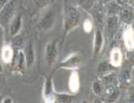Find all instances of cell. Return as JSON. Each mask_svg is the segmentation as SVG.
Returning a JSON list of instances; mask_svg holds the SVG:
<instances>
[{
  "mask_svg": "<svg viewBox=\"0 0 134 103\" xmlns=\"http://www.w3.org/2000/svg\"><path fill=\"white\" fill-rule=\"evenodd\" d=\"M118 27V19L116 16H108L106 19V32L111 37L116 33Z\"/></svg>",
  "mask_w": 134,
  "mask_h": 103,
  "instance_id": "7c38bea8",
  "label": "cell"
},
{
  "mask_svg": "<svg viewBox=\"0 0 134 103\" xmlns=\"http://www.w3.org/2000/svg\"><path fill=\"white\" fill-rule=\"evenodd\" d=\"M84 29L86 32H90L92 30V22L91 20H86L84 22Z\"/></svg>",
  "mask_w": 134,
  "mask_h": 103,
  "instance_id": "603a6c76",
  "label": "cell"
},
{
  "mask_svg": "<svg viewBox=\"0 0 134 103\" xmlns=\"http://www.w3.org/2000/svg\"><path fill=\"white\" fill-rule=\"evenodd\" d=\"M103 47V35L100 29H97L94 36V49H93V57L96 58L99 54Z\"/></svg>",
  "mask_w": 134,
  "mask_h": 103,
  "instance_id": "52a82bcc",
  "label": "cell"
},
{
  "mask_svg": "<svg viewBox=\"0 0 134 103\" xmlns=\"http://www.w3.org/2000/svg\"><path fill=\"white\" fill-rule=\"evenodd\" d=\"M68 87H69V90L72 92V93H76L79 90H80V76L77 74L76 71H73L69 77V83H68Z\"/></svg>",
  "mask_w": 134,
  "mask_h": 103,
  "instance_id": "8fae6325",
  "label": "cell"
},
{
  "mask_svg": "<svg viewBox=\"0 0 134 103\" xmlns=\"http://www.w3.org/2000/svg\"><path fill=\"white\" fill-rule=\"evenodd\" d=\"M1 101H2V100H1V97H0V102H1Z\"/></svg>",
  "mask_w": 134,
  "mask_h": 103,
  "instance_id": "f546056e",
  "label": "cell"
},
{
  "mask_svg": "<svg viewBox=\"0 0 134 103\" xmlns=\"http://www.w3.org/2000/svg\"><path fill=\"white\" fill-rule=\"evenodd\" d=\"M116 1H117L118 4H124L127 2V0H116Z\"/></svg>",
  "mask_w": 134,
  "mask_h": 103,
  "instance_id": "83f0119b",
  "label": "cell"
},
{
  "mask_svg": "<svg viewBox=\"0 0 134 103\" xmlns=\"http://www.w3.org/2000/svg\"><path fill=\"white\" fill-rule=\"evenodd\" d=\"M33 2H34V5L37 8H43L44 6L48 5L49 0H33Z\"/></svg>",
  "mask_w": 134,
  "mask_h": 103,
  "instance_id": "44dd1931",
  "label": "cell"
},
{
  "mask_svg": "<svg viewBox=\"0 0 134 103\" xmlns=\"http://www.w3.org/2000/svg\"><path fill=\"white\" fill-rule=\"evenodd\" d=\"M44 57H46V61H47L48 66H52L56 63L57 57H58V49H57V41L56 40L47 44Z\"/></svg>",
  "mask_w": 134,
  "mask_h": 103,
  "instance_id": "3957f363",
  "label": "cell"
},
{
  "mask_svg": "<svg viewBox=\"0 0 134 103\" xmlns=\"http://www.w3.org/2000/svg\"><path fill=\"white\" fill-rule=\"evenodd\" d=\"M80 22H81L80 12L73 6H68L65 10V18H64V33L68 34L71 30H73L79 26Z\"/></svg>",
  "mask_w": 134,
  "mask_h": 103,
  "instance_id": "6da1fadb",
  "label": "cell"
},
{
  "mask_svg": "<svg viewBox=\"0 0 134 103\" xmlns=\"http://www.w3.org/2000/svg\"><path fill=\"white\" fill-rule=\"evenodd\" d=\"M1 102H3V103H12L13 102V100H12V98H5V100H2Z\"/></svg>",
  "mask_w": 134,
  "mask_h": 103,
  "instance_id": "4316f807",
  "label": "cell"
},
{
  "mask_svg": "<svg viewBox=\"0 0 134 103\" xmlns=\"http://www.w3.org/2000/svg\"><path fill=\"white\" fill-rule=\"evenodd\" d=\"M109 1H111V0H109Z\"/></svg>",
  "mask_w": 134,
  "mask_h": 103,
  "instance_id": "4dcf8cb0",
  "label": "cell"
},
{
  "mask_svg": "<svg viewBox=\"0 0 134 103\" xmlns=\"http://www.w3.org/2000/svg\"><path fill=\"white\" fill-rule=\"evenodd\" d=\"M110 63H108V62H106V61H103V62H101L99 63V65H98V68H97V71H98V74H100V75H104V74H106L107 73V71L109 70L110 68Z\"/></svg>",
  "mask_w": 134,
  "mask_h": 103,
  "instance_id": "e0dca14e",
  "label": "cell"
},
{
  "mask_svg": "<svg viewBox=\"0 0 134 103\" xmlns=\"http://www.w3.org/2000/svg\"><path fill=\"white\" fill-rule=\"evenodd\" d=\"M2 42H3V28L0 25V48L2 45Z\"/></svg>",
  "mask_w": 134,
  "mask_h": 103,
  "instance_id": "d4e9b609",
  "label": "cell"
},
{
  "mask_svg": "<svg viewBox=\"0 0 134 103\" xmlns=\"http://www.w3.org/2000/svg\"><path fill=\"white\" fill-rule=\"evenodd\" d=\"M22 28V16H17L15 17V19L12 21L10 23V28H9V33H10V36H16V35L19 34L20 30Z\"/></svg>",
  "mask_w": 134,
  "mask_h": 103,
  "instance_id": "4fadbf2b",
  "label": "cell"
},
{
  "mask_svg": "<svg viewBox=\"0 0 134 103\" xmlns=\"http://www.w3.org/2000/svg\"><path fill=\"white\" fill-rule=\"evenodd\" d=\"M14 49L9 44H6L1 49V59L5 64H9L14 60Z\"/></svg>",
  "mask_w": 134,
  "mask_h": 103,
  "instance_id": "9c48e42d",
  "label": "cell"
},
{
  "mask_svg": "<svg viewBox=\"0 0 134 103\" xmlns=\"http://www.w3.org/2000/svg\"><path fill=\"white\" fill-rule=\"evenodd\" d=\"M82 63V58L79 55H72L68 57L66 60H64L59 67L60 68H68V69H76L80 67Z\"/></svg>",
  "mask_w": 134,
  "mask_h": 103,
  "instance_id": "277c9868",
  "label": "cell"
},
{
  "mask_svg": "<svg viewBox=\"0 0 134 103\" xmlns=\"http://www.w3.org/2000/svg\"><path fill=\"white\" fill-rule=\"evenodd\" d=\"M54 23H55V16H54V13L53 12H48L43 18L41 19L40 23H39V28L42 30V31H48L53 28L54 26Z\"/></svg>",
  "mask_w": 134,
  "mask_h": 103,
  "instance_id": "5b68a950",
  "label": "cell"
},
{
  "mask_svg": "<svg viewBox=\"0 0 134 103\" xmlns=\"http://www.w3.org/2000/svg\"><path fill=\"white\" fill-rule=\"evenodd\" d=\"M25 60H26V65L27 67H31L35 62V51L31 42H28L26 47L25 52Z\"/></svg>",
  "mask_w": 134,
  "mask_h": 103,
  "instance_id": "30bf717a",
  "label": "cell"
},
{
  "mask_svg": "<svg viewBox=\"0 0 134 103\" xmlns=\"http://www.w3.org/2000/svg\"><path fill=\"white\" fill-rule=\"evenodd\" d=\"M0 72H2V65H1V62H0Z\"/></svg>",
  "mask_w": 134,
  "mask_h": 103,
  "instance_id": "f1b7e54d",
  "label": "cell"
},
{
  "mask_svg": "<svg viewBox=\"0 0 134 103\" xmlns=\"http://www.w3.org/2000/svg\"><path fill=\"white\" fill-rule=\"evenodd\" d=\"M92 89H93V92L95 95H100L102 93V89H103L100 81H95L92 85Z\"/></svg>",
  "mask_w": 134,
  "mask_h": 103,
  "instance_id": "ffe728a7",
  "label": "cell"
},
{
  "mask_svg": "<svg viewBox=\"0 0 134 103\" xmlns=\"http://www.w3.org/2000/svg\"><path fill=\"white\" fill-rule=\"evenodd\" d=\"M124 42L127 50H133V29L129 27L124 33Z\"/></svg>",
  "mask_w": 134,
  "mask_h": 103,
  "instance_id": "5bb4252c",
  "label": "cell"
},
{
  "mask_svg": "<svg viewBox=\"0 0 134 103\" xmlns=\"http://www.w3.org/2000/svg\"><path fill=\"white\" fill-rule=\"evenodd\" d=\"M14 37H15V39H14V44L17 45V47H20V45L23 43V42H22V37L19 34L16 35V36H14Z\"/></svg>",
  "mask_w": 134,
  "mask_h": 103,
  "instance_id": "cb8c5ba5",
  "label": "cell"
},
{
  "mask_svg": "<svg viewBox=\"0 0 134 103\" xmlns=\"http://www.w3.org/2000/svg\"><path fill=\"white\" fill-rule=\"evenodd\" d=\"M10 0H0V10L5 6V4L6 3H8Z\"/></svg>",
  "mask_w": 134,
  "mask_h": 103,
  "instance_id": "484cf974",
  "label": "cell"
},
{
  "mask_svg": "<svg viewBox=\"0 0 134 103\" xmlns=\"http://www.w3.org/2000/svg\"><path fill=\"white\" fill-rule=\"evenodd\" d=\"M119 96H120V91L119 90H115V91H113L111 92V94L109 95V97H108V101H110V102H113V101H116L119 99Z\"/></svg>",
  "mask_w": 134,
  "mask_h": 103,
  "instance_id": "7402d4cb",
  "label": "cell"
},
{
  "mask_svg": "<svg viewBox=\"0 0 134 103\" xmlns=\"http://www.w3.org/2000/svg\"><path fill=\"white\" fill-rule=\"evenodd\" d=\"M14 14H15V2L13 0H10L0 10V25L2 27L5 26V25H7L8 22L12 20Z\"/></svg>",
  "mask_w": 134,
  "mask_h": 103,
  "instance_id": "7a4b0ae2",
  "label": "cell"
},
{
  "mask_svg": "<svg viewBox=\"0 0 134 103\" xmlns=\"http://www.w3.org/2000/svg\"><path fill=\"white\" fill-rule=\"evenodd\" d=\"M25 64H26L25 53L23 51H20L18 53L16 59H15V67L18 71H23L25 68Z\"/></svg>",
  "mask_w": 134,
  "mask_h": 103,
  "instance_id": "9a60e30c",
  "label": "cell"
},
{
  "mask_svg": "<svg viewBox=\"0 0 134 103\" xmlns=\"http://www.w3.org/2000/svg\"><path fill=\"white\" fill-rule=\"evenodd\" d=\"M54 87H53V81H52V77H48L46 78V82H44V86H43V92H42V95H43V99L44 101L47 102H50V101H54Z\"/></svg>",
  "mask_w": 134,
  "mask_h": 103,
  "instance_id": "8992f818",
  "label": "cell"
},
{
  "mask_svg": "<svg viewBox=\"0 0 134 103\" xmlns=\"http://www.w3.org/2000/svg\"><path fill=\"white\" fill-rule=\"evenodd\" d=\"M123 62V53L120 48H115L110 52V65L114 67L121 66Z\"/></svg>",
  "mask_w": 134,
  "mask_h": 103,
  "instance_id": "ba28073f",
  "label": "cell"
},
{
  "mask_svg": "<svg viewBox=\"0 0 134 103\" xmlns=\"http://www.w3.org/2000/svg\"><path fill=\"white\" fill-rule=\"evenodd\" d=\"M54 101L56 102H61V103H69V102H73L74 101V97L73 96H70V95H67V94H54Z\"/></svg>",
  "mask_w": 134,
  "mask_h": 103,
  "instance_id": "2e32d148",
  "label": "cell"
},
{
  "mask_svg": "<svg viewBox=\"0 0 134 103\" xmlns=\"http://www.w3.org/2000/svg\"><path fill=\"white\" fill-rule=\"evenodd\" d=\"M79 4L85 10H91L94 6V0H79Z\"/></svg>",
  "mask_w": 134,
  "mask_h": 103,
  "instance_id": "d6986e66",
  "label": "cell"
},
{
  "mask_svg": "<svg viewBox=\"0 0 134 103\" xmlns=\"http://www.w3.org/2000/svg\"><path fill=\"white\" fill-rule=\"evenodd\" d=\"M121 19L124 22H126V23L131 22V20H132V13H131V10L128 9V8H123L121 10Z\"/></svg>",
  "mask_w": 134,
  "mask_h": 103,
  "instance_id": "ac0fdd59",
  "label": "cell"
}]
</instances>
